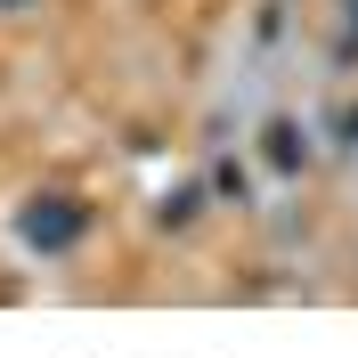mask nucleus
<instances>
[{"mask_svg":"<svg viewBox=\"0 0 358 358\" xmlns=\"http://www.w3.org/2000/svg\"><path fill=\"white\" fill-rule=\"evenodd\" d=\"M73 236H82V203L73 196H33L17 212V245L24 252H73Z\"/></svg>","mask_w":358,"mask_h":358,"instance_id":"nucleus-1","label":"nucleus"},{"mask_svg":"<svg viewBox=\"0 0 358 358\" xmlns=\"http://www.w3.org/2000/svg\"><path fill=\"white\" fill-rule=\"evenodd\" d=\"M268 163H277V171H301V163H310V138L293 131V122H277V131H268Z\"/></svg>","mask_w":358,"mask_h":358,"instance_id":"nucleus-2","label":"nucleus"},{"mask_svg":"<svg viewBox=\"0 0 358 358\" xmlns=\"http://www.w3.org/2000/svg\"><path fill=\"white\" fill-rule=\"evenodd\" d=\"M24 8H41V0H0V17H24Z\"/></svg>","mask_w":358,"mask_h":358,"instance_id":"nucleus-3","label":"nucleus"}]
</instances>
